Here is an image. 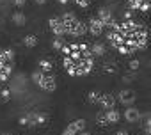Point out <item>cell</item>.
I'll return each instance as SVG.
<instances>
[{
  "mask_svg": "<svg viewBox=\"0 0 151 135\" xmlns=\"http://www.w3.org/2000/svg\"><path fill=\"white\" fill-rule=\"evenodd\" d=\"M60 18V23H62V29H64V36H73V37H82L87 34V23L80 22L75 13H69L66 11Z\"/></svg>",
  "mask_w": 151,
  "mask_h": 135,
  "instance_id": "1",
  "label": "cell"
},
{
  "mask_svg": "<svg viewBox=\"0 0 151 135\" xmlns=\"http://www.w3.org/2000/svg\"><path fill=\"white\" fill-rule=\"evenodd\" d=\"M37 87H41V89L46 91V93H53V91L57 89V80H55V77H53L52 73H43V77H41Z\"/></svg>",
  "mask_w": 151,
  "mask_h": 135,
  "instance_id": "2",
  "label": "cell"
},
{
  "mask_svg": "<svg viewBox=\"0 0 151 135\" xmlns=\"http://www.w3.org/2000/svg\"><path fill=\"white\" fill-rule=\"evenodd\" d=\"M87 32H89L91 36H94V37H100V36L105 32V25H103V22H101V20H98L96 16L89 18V23H87Z\"/></svg>",
  "mask_w": 151,
  "mask_h": 135,
  "instance_id": "3",
  "label": "cell"
},
{
  "mask_svg": "<svg viewBox=\"0 0 151 135\" xmlns=\"http://www.w3.org/2000/svg\"><path fill=\"white\" fill-rule=\"evenodd\" d=\"M117 98H119V101H121L124 107H130V105L135 103V93H133L132 89H123V91L117 94Z\"/></svg>",
  "mask_w": 151,
  "mask_h": 135,
  "instance_id": "4",
  "label": "cell"
},
{
  "mask_svg": "<svg viewBox=\"0 0 151 135\" xmlns=\"http://www.w3.org/2000/svg\"><path fill=\"white\" fill-rule=\"evenodd\" d=\"M29 116V126H39V124H45L46 123V114L43 112H27Z\"/></svg>",
  "mask_w": 151,
  "mask_h": 135,
  "instance_id": "5",
  "label": "cell"
},
{
  "mask_svg": "<svg viewBox=\"0 0 151 135\" xmlns=\"http://www.w3.org/2000/svg\"><path fill=\"white\" fill-rule=\"evenodd\" d=\"M48 27H50V30H52L53 36H64V29H62V23H60L59 16H52L48 20Z\"/></svg>",
  "mask_w": 151,
  "mask_h": 135,
  "instance_id": "6",
  "label": "cell"
},
{
  "mask_svg": "<svg viewBox=\"0 0 151 135\" xmlns=\"http://www.w3.org/2000/svg\"><path fill=\"white\" fill-rule=\"evenodd\" d=\"M140 117H142V114H140L139 108H135L133 105H130V107L124 110V119H126L128 123H139Z\"/></svg>",
  "mask_w": 151,
  "mask_h": 135,
  "instance_id": "7",
  "label": "cell"
},
{
  "mask_svg": "<svg viewBox=\"0 0 151 135\" xmlns=\"http://www.w3.org/2000/svg\"><path fill=\"white\" fill-rule=\"evenodd\" d=\"M98 105H101V108H103V110H107V108H112V107L116 105V98H114L112 94L101 93V94H100V100H98Z\"/></svg>",
  "mask_w": 151,
  "mask_h": 135,
  "instance_id": "8",
  "label": "cell"
},
{
  "mask_svg": "<svg viewBox=\"0 0 151 135\" xmlns=\"http://www.w3.org/2000/svg\"><path fill=\"white\" fill-rule=\"evenodd\" d=\"M89 48H91V53H93V57H105V53H107V46H105L101 41H96V43H93Z\"/></svg>",
  "mask_w": 151,
  "mask_h": 135,
  "instance_id": "9",
  "label": "cell"
},
{
  "mask_svg": "<svg viewBox=\"0 0 151 135\" xmlns=\"http://www.w3.org/2000/svg\"><path fill=\"white\" fill-rule=\"evenodd\" d=\"M105 114H107V121H109V124H112V123H119V119H121L119 110H116L114 107H112V108H107Z\"/></svg>",
  "mask_w": 151,
  "mask_h": 135,
  "instance_id": "10",
  "label": "cell"
},
{
  "mask_svg": "<svg viewBox=\"0 0 151 135\" xmlns=\"http://www.w3.org/2000/svg\"><path fill=\"white\" fill-rule=\"evenodd\" d=\"M13 23H14L16 27H23V25L27 23V16H25L22 11H16V13H13Z\"/></svg>",
  "mask_w": 151,
  "mask_h": 135,
  "instance_id": "11",
  "label": "cell"
},
{
  "mask_svg": "<svg viewBox=\"0 0 151 135\" xmlns=\"http://www.w3.org/2000/svg\"><path fill=\"white\" fill-rule=\"evenodd\" d=\"M69 128H71L75 133H78V131L86 130V119H75L73 123H69Z\"/></svg>",
  "mask_w": 151,
  "mask_h": 135,
  "instance_id": "12",
  "label": "cell"
},
{
  "mask_svg": "<svg viewBox=\"0 0 151 135\" xmlns=\"http://www.w3.org/2000/svg\"><path fill=\"white\" fill-rule=\"evenodd\" d=\"M37 66H39V70H41L43 73H52V70H53V64H52V60H48V59H41Z\"/></svg>",
  "mask_w": 151,
  "mask_h": 135,
  "instance_id": "13",
  "label": "cell"
},
{
  "mask_svg": "<svg viewBox=\"0 0 151 135\" xmlns=\"http://www.w3.org/2000/svg\"><path fill=\"white\" fill-rule=\"evenodd\" d=\"M23 45H25L27 48H34V46L37 45V37H36L34 34H29V36L23 37Z\"/></svg>",
  "mask_w": 151,
  "mask_h": 135,
  "instance_id": "14",
  "label": "cell"
},
{
  "mask_svg": "<svg viewBox=\"0 0 151 135\" xmlns=\"http://www.w3.org/2000/svg\"><path fill=\"white\" fill-rule=\"evenodd\" d=\"M96 123H98L100 126H107V124H109V121H107V114H105L103 108L96 112Z\"/></svg>",
  "mask_w": 151,
  "mask_h": 135,
  "instance_id": "15",
  "label": "cell"
},
{
  "mask_svg": "<svg viewBox=\"0 0 151 135\" xmlns=\"http://www.w3.org/2000/svg\"><path fill=\"white\" fill-rule=\"evenodd\" d=\"M62 46H64V37H62V36H55L53 41H52V48H53L55 52H60Z\"/></svg>",
  "mask_w": 151,
  "mask_h": 135,
  "instance_id": "16",
  "label": "cell"
},
{
  "mask_svg": "<svg viewBox=\"0 0 151 135\" xmlns=\"http://www.w3.org/2000/svg\"><path fill=\"white\" fill-rule=\"evenodd\" d=\"M103 73H109V75H114V73H117V66L110 60V62H107V64H103Z\"/></svg>",
  "mask_w": 151,
  "mask_h": 135,
  "instance_id": "17",
  "label": "cell"
},
{
  "mask_svg": "<svg viewBox=\"0 0 151 135\" xmlns=\"http://www.w3.org/2000/svg\"><path fill=\"white\" fill-rule=\"evenodd\" d=\"M100 91H91L89 93V96H87V101L89 103H98V100H100Z\"/></svg>",
  "mask_w": 151,
  "mask_h": 135,
  "instance_id": "18",
  "label": "cell"
},
{
  "mask_svg": "<svg viewBox=\"0 0 151 135\" xmlns=\"http://www.w3.org/2000/svg\"><path fill=\"white\" fill-rule=\"evenodd\" d=\"M144 130H146V135L151 133V116H149V112L144 116Z\"/></svg>",
  "mask_w": 151,
  "mask_h": 135,
  "instance_id": "19",
  "label": "cell"
},
{
  "mask_svg": "<svg viewBox=\"0 0 151 135\" xmlns=\"http://www.w3.org/2000/svg\"><path fill=\"white\" fill-rule=\"evenodd\" d=\"M9 100H11V91L9 89H2V91H0V101L7 103Z\"/></svg>",
  "mask_w": 151,
  "mask_h": 135,
  "instance_id": "20",
  "label": "cell"
},
{
  "mask_svg": "<svg viewBox=\"0 0 151 135\" xmlns=\"http://www.w3.org/2000/svg\"><path fill=\"white\" fill-rule=\"evenodd\" d=\"M41 77H43V71H41V70H36V71H32V75H30V78H32V82H34L36 85L39 84Z\"/></svg>",
  "mask_w": 151,
  "mask_h": 135,
  "instance_id": "21",
  "label": "cell"
},
{
  "mask_svg": "<svg viewBox=\"0 0 151 135\" xmlns=\"http://www.w3.org/2000/svg\"><path fill=\"white\" fill-rule=\"evenodd\" d=\"M139 66H140V60H139V59H133V60H130V64H128L130 71H137V70H139Z\"/></svg>",
  "mask_w": 151,
  "mask_h": 135,
  "instance_id": "22",
  "label": "cell"
},
{
  "mask_svg": "<svg viewBox=\"0 0 151 135\" xmlns=\"http://www.w3.org/2000/svg\"><path fill=\"white\" fill-rule=\"evenodd\" d=\"M133 14H135V11H133L132 7H128V9L123 13V18H124V20H132V18H133Z\"/></svg>",
  "mask_w": 151,
  "mask_h": 135,
  "instance_id": "23",
  "label": "cell"
},
{
  "mask_svg": "<svg viewBox=\"0 0 151 135\" xmlns=\"http://www.w3.org/2000/svg\"><path fill=\"white\" fill-rule=\"evenodd\" d=\"M18 123H20L22 126H29V116H27V114H25V116H22Z\"/></svg>",
  "mask_w": 151,
  "mask_h": 135,
  "instance_id": "24",
  "label": "cell"
},
{
  "mask_svg": "<svg viewBox=\"0 0 151 135\" xmlns=\"http://www.w3.org/2000/svg\"><path fill=\"white\" fill-rule=\"evenodd\" d=\"M13 4H14L16 7H23V6L27 4V0H13Z\"/></svg>",
  "mask_w": 151,
  "mask_h": 135,
  "instance_id": "25",
  "label": "cell"
},
{
  "mask_svg": "<svg viewBox=\"0 0 151 135\" xmlns=\"http://www.w3.org/2000/svg\"><path fill=\"white\" fill-rule=\"evenodd\" d=\"M62 135H77V133H75V131H73V130H71V128L68 126V128H66V130L62 131Z\"/></svg>",
  "mask_w": 151,
  "mask_h": 135,
  "instance_id": "26",
  "label": "cell"
},
{
  "mask_svg": "<svg viewBox=\"0 0 151 135\" xmlns=\"http://www.w3.org/2000/svg\"><path fill=\"white\" fill-rule=\"evenodd\" d=\"M132 80H133V77H130V75H124L123 77V82H126V84H130Z\"/></svg>",
  "mask_w": 151,
  "mask_h": 135,
  "instance_id": "27",
  "label": "cell"
},
{
  "mask_svg": "<svg viewBox=\"0 0 151 135\" xmlns=\"http://www.w3.org/2000/svg\"><path fill=\"white\" fill-rule=\"evenodd\" d=\"M116 135H130V133H128V131H126V130H119V131H117V133H116Z\"/></svg>",
  "mask_w": 151,
  "mask_h": 135,
  "instance_id": "28",
  "label": "cell"
},
{
  "mask_svg": "<svg viewBox=\"0 0 151 135\" xmlns=\"http://www.w3.org/2000/svg\"><path fill=\"white\" fill-rule=\"evenodd\" d=\"M57 2H59L60 6H66V4H69V0H57Z\"/></svg>",
  "mask_w": 151,
  "mask_h": 135,
  "instance_id": "29",
  "label": "cell"
},
{
  "mask_svg": "<svg viewBox=\"0 0 151 135\" xmlns=\"http://www.w3.org/2000/svg\"><path fill=\"white\" fill-rule=\"evenodd\" d=\"M36 4H39V6H43V4H46V0H34Z\"/></svg>",
  "mask_w": 151,
  "mask_h": 135,
  "instance_id": "30",
  "label": "cell"
},
{
  "mask_svg": "<svg viewBox=\"0 0 151 135\" xmlns=\"http://www.w3.org/2000/svg\"><path fill=\"white\" fill-rule=\"evenodd\" d=\"M77 135H91V133H89V131H86V130H82V131H78Z\"/></svg>",
  "mask_w": 151,
  "mask_h": 135,
  "instance_id": "31",
  "label": "cell"
}]
</instances>
